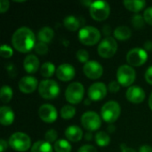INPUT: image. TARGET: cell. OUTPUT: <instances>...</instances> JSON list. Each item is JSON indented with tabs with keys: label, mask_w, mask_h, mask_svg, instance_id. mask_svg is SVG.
<instances>
[{
	"label": "cell",
	"mask_w": 152,
	"mask_h": 152,
	"mask_svg": "<svg viewBox=\"0 0 152 152\" xmlns=\"http://www.w3.org/2000/svg\"><path fill=\"white\" fill-rule=\"evenodd\" d=\"M12 45L20 53H28L36 45V36L29 28L20 27L12 34Z\"/></svg>",
	"instance_id": "obj_1"
},
{
	"label": "cell",
	"mask_w": 152,
	"mask_h": 152,
	"mask_svg": "<svg viewBox=\"0 0 152 152\" xmlns=\"http://www.w3.org/2000/svg\"><path fill=\"white\" fill-rule=\"evenodd\" d=\"M100 30L93 26H85L78 31V39L80 43L85 45H94L100 42L101 39Z\"/></svg>",
	"instance_id": "obj_2"
},
{
	"label": "cell",
	"mask_w": 152,
	"mask_h": 152,
	"mask_svg": "<svg viewBox=\"0 0 152 152\" xmlns=\"http://www.w3.org/2000/svg\"><path fill=\"white\" fill-rule=\"evenodd\" d=\"M61 88L59 84L53 79H45L39 83L38 93L45 100H53L60 94Z\"/></svg>",
	"instance_id": "obj_3"
},
{
	"label": "cell",
	"mask_w": 152,
	"mask_h": 152,
	"mask_svg": "<svg viewBox=\"0 0 152 152\" xmlns=\"http://www.w3.org/2000/svg\"><path fill=\"white\" fill-rule=\"evenodd\" d=\"M121 113V108L118 102L115 101L107 102L101 109V117L106 123L113 124L116 122Z\"/></svg>",
	"instance_id": "obj_4"
},
{
	"label": "cell",
	"mask_w": 152,
	"mask_h": 152,
	"mask_svg": "<svg viewBox=\"0 0 152 152\" xmlns=\"http://www.w3.org/2000/svg\"><path fill=\"white\" fill-rule=\"evenodd\" d=\"M10 147L18 152H25L29 150L31 146V140L29 136L21 132L12 134L8 141Z\"/></svg>",
	"instance_id": "obj_5"
},
{
	"label": "cell",
	"mask_w": 152,
	"mask_h": 152,
	"mask_svg": "<svg viewBox=\"0 0 152 152\" xmlns=\"http://www.w3.org/2000/svg\"><path fill=\"white\" fill-rule=\"evenodd\" d=\"M136 72L130 65H121L117 70V81L124 87H130L134 83Z\"/></svg>",
	"instance_id": "obj_6"
},
{
	"label": "cell",
	"mask_w": 152,
	"mask_h": 152,
	"mask_svg": "<svg viewBox=\"0 0 152 152\" xmlns=\"http://www.w3.org/2000/svg\"><path fill=\"white\" fill-rule=\"evenodd\" d=\"M91 17L96 21L105 20L110 13L109 3L105 1H94L89 7Z\"/></svg>",
	"instance_id": "obj_7"
},
{
	"label": "cell",
	"mask_w": 152,
	"mask_h": 152,
	"mask_svg": "<svg viewBox=\"0 0 152 152\" xmlns=\"http://www.w3.org/2000/svg\"><path fill=\"white\" fill-rule=\"evenodd\" d=\"M85 95L84 86L79 82H73L68 86L65 91V98L70 104H77L82 102Z\"/></svg>",
	"instance_id": "obj_8"
},
{
	"label": "cell",
	"mask_w": 152,
	"mask_h": 152,
	"mask_svg": "<svg viewBox=\"0 0 152 152\" xmlns=\"http://www.w3.org/2000/svg\"><path fill=\"white\" fill-rule=\"evenodd\" d=\"M118 51V43L112 37H106L102 39L97 48L98 54L104 59L112 58Z\"/></svg>",
	"instance_id": "obj_9"
},
{
	"label": "cell",
	"mask_w": 152,
	"mask_h": 152,
	"mask_svg": "<svg viewBox=\"0 0 152 152\" xmlns=\"http://www.w3.org/2000/svg\"><path fill=\"white\" fill-rule=\"evenodd\" d=\"M81 124L88 132H94L101 127L102 119L95 111H86L81 117Z\"/></svg>",
	"instance_id": "obj_10"
},
{
	"label": "cell",
	"mask_w": 152,
	"mask_h": 152,
	"mask_svg": "<svg viewBox=\"0 0 152 152\" xmlns=\"http://www.w3.org/2000/svg\"><path fill=\"white\" fill-rule=\"evenodd\" d=\"M148 60V53L140 47L131 49L126 53V61L132 67H140Z\"/></svg>",
	"instance_id": "obj_11"
},
{
	"label": "cell",
	"mask_w": 152,
	"mask_h": 152,
	"mask_svg": "<svg viewBox=\"0 0 152 152\" xmlns=\"http://www.w3.org/2000/svg\"><path fill=\"white\" fill-rule=\"evenodd\" d=\"M83 72L89 79L96 80L102 76L103 68L100 62L96 61H89L84 65Z\"/></svg>",
	"instance_id": "obj_12"
},
{
	"label": "cell",
	"mask_w": 152,
	"mask_h": 152,
	"mask_svg": "<svg viewBox=\"0 0 152 152\" xmlns=\"http://www.w3.org/2000/svg\"><path fill=\"white\" fill-rule=\"evenodd\" d=\"M88 98L92 102H99L103 100L107 95V86L102 82H96L90 86L88 89Z\"/></svg>",
	"instance_id": "obj_13"
},
{
	"label": "cell",
	"mask_w": 152,
	"mask_h": 152,
	"mask_svg": "<svg viewBox=\"0 0 152 152\" xmlns=\"http://www.w3.org/2000/svg\"><path fill=\"white\" fill-rule=\"evenodd\" d=\"M38 116L42 121L45 123H53L58 118V112L55 107L52 104H43L39 107L38 110Z\"/></svg>",
	"instance_id": "obj_14"
},
{
	"label": "cell",
	"mask_w": 152,
	"mask_h": 152,
	"mask_svg": "<svg viewBox=\"0 0 152 152\" xmlns=\"http://www.w3.org/2000/svg\"><path fill=\"white\" fill-rule=\"evenodd\" d=\"M38 86L39 84L37 79L32 76H25L22 78H20L18 83L20 91L25 94H32L36 91L37 88H38Z\"/></svg>",
	"instance_id": "obj_15"
},
{
	"label": "cell",
	"mask_w": 152,
	"mask_h": 152,
	"mask_svg": "<svg viewBox=\"0 0 152 152\" xmlns=\"http://www.w3.org/2000/svg\"><path fill=\"white\" fill-rule=\"evenodd\" d=\"M126 97L128 102L135 104L142 103L146 97L144 90L137 86H132L128 87V89L126 92Z\"/></svg>",
	"instance_id": "obj_16"
},
{
	"label": "cell",
	"mask_w": 152,
	"mask_h": 152,
	"mask_svg": "<svg viewBox=\"0 0 152 152\" xmlns=\"http://www.w3.org/2000/svg\"><path fill=\"white\" fill-rule=\"evenodd\" d=\"M76 75L75 68L69 63H62L56 69V77L59 80L63 82L70 81Z\"/></svg>",
	"instance_id": "obj_17"
},
{
	"label": "cell",
	"mask_w": 152,
	"mask_h": 152,
	"mask_svg": "<svg viewBox=\"0 0 152 152\" xmlns=\"http://www.w3.org/2000/svg\"><path fill=\"white\" fill-rule=\"evenodd\" d=\"M40 66V61L38 58L34 54H28L25 57L23 61V67L27 73L34 74L36 73Z\"/></svg>",
	"instance_id": "obj_18"
},
{
	"label": "cell",
	"mask_w": 152,
	"mask_h": 152,
	"mask_svg": "<svg viewBox=\"0 0 152 152\" xmlns=\"http://www.w3.org/2000/svg\"><path fill=\"white\" fill-rule=\"evenodd\" d=\"M65 137L69 142H79L83 138V131L82 129L77 126H69L66 128L65 132Z\"/></svg>",
	"instance_id": "obj_19"
},
{
	"label": "cell",
	"mask_w": 152,
	"mask_h": 152,
	"mask_svg": "<svg viewBox=\"0 0 152 152\" xmlns=\"http://www.w3.org/2000/svg\"><path fill=\"white\" fill-rule=\"evenodd\" d=\"M15 118L14 112L11 107L2 106L0 108V123L3 126H10Z\"/></svg>",
	"instance_id": "obj_20"
},
{
	"label": "cell",
	"mask_w": 152,
	"mask_h": 152,
	"mask_svg": "<svg viewBox=\"0 0 152 152\" xmlns=\"http://www.w3.org/2000/svg\"><path fill=\"white\" fill-rule=\"evenodd\" d=\"M54 37V31L51 27H43L37 33V39L39 42L49 44Z\"/></svg>",
	"instance_id": "obj_21"
},
{
	"label": "cell",
	"mask_w": 152,
	"mask_h": 152,
	"mask_svg": "<svg viewBox=\"0 0 152 152\" xmlns=\"http://www.w3.org/2000/svg\"><path fill=\"white\" fill-rule=\"evenodd\" d=\"M132 36V30L127 26H118L114 30V38L120 40V41H126L129 39Z\"/></svg>",
	"instance_id": "obj_22"
},
{
	"label": "cell",
	"mask_w": 152,
	"mask_h": 152,
	"mask_svg": "<svg viewBox=\"0 0 152 152\" xmlns=\"http://www.w3.org/2000/svg\"><path fill=\"white\" fill-rule=\"evenodd\" d=\"M124 5L133 12H139L145 7L146 2L144 0H126L124 1Z\"/></svg>",
	"instance_id": "obj_23"
},
{
	"label": "cell",
	"mask_w": 152,
	"mask_h": 152,
	"mask_svg": "<svg viewBox=\"0 0 152 152\" xmlns=\"http://www.w3.org/2000/svg\"><path fill=\"white\" fill-rule=\"evenodd\" d=\"M63 24H64V27L69 31H77L80 28L79 19H77V17L73 15L66 16L63 19Z\"/></svg>",
	"instance_id": "obj_24"
},
{
	"label": "cell",
	"mask_w": 152,
	"mask_h": 152,
	"mask_svg": "<svg viewBox=\"0 0 152 152\" xmlns=\"http://www.w3.org/2000/svg\"><path fill=\"white\" fill-rule=\"evenodd\" d=\"M53 146L51 145V143H49L46 141H37L36 142L32 147L30 152H53Z\"/></svg>",
	"instance_id": "obj_25"
},
{
	"label": "cell",
	"mask_w": 152,
	"mask_h": 152,
	"mask_svg": "<svg viewBox=\"0 0 152 152\" xmlns=\"http://www.w3.org/2000/svg\"><path fill=\"white\" fill-rule=\"evenodd\" d=\"M54 73H56V69L53 62L46 61L40 68V74L45 78L51 77Z\"/></svg>",
	"instance_id": "obj_26"
},
{
	"label": "cell",
	"mask_w": 152,
	"mask_h": 152,
	"mask_svg": "<svg viewBox=\"0 0 152 152\" xmlns=\"http://www.w3.org/2000/svg\"><path fill=\"white\" fill-rule=\"evenodd\" d=\"M94 140L96 144L100 147H106L110 143V137L104 131L98 132L94 136Z\"/></svg>",
	"instance_id": "obj_27"
},
{
	"label": "cell",
	"mask_w": 152,
	"mask_h": 152,
	"mask_svg": "<svg viewBox=\"0 0 152 152\" xmlns=\"http://www.w3.org/2000/svg\"><path fill=\"white\" fill-rule=\"evenodd\" d=\"M53 150L55 152H71L72 146L68 140L60 139L54 143Z\"/></svg>",
	"instance_id": "obj_28"
},
{
	"label": "cell",
	"mask_w": 152,
	"mask_h": 152,
	"mask_svg": "<svg viewBox=\"0 0 152 152\" xmlns=\"http://www.w3.org/2000/svg\"><path fill=\"white\" fill-rule=\"evenodd\" d=\"M12 95H13L12 89L9 86L4 85V86H3L1 87V90H0V98H1V102L3 103H8L12 100Z\"/></svg>",
	"instance_id": "obj_29"
},
{
	"label": "cell",
	"mask_w": 152,
	"mask_h": 152,
	"mask_svg": "<svg viewBox=\"0 0 152 152\" xmlns=\"http://www.w3.org/2000/svg\"><path fill=\"white\" fill-rule=\"evenodd\" d=\"M76 108L72 105H64L61 110V117L63 119H71L76 115Z\"/></svg>",
	"instance_id": "obj_30"
},
{
	"label": "cell",
	"mask_w": 152,
	"mask_h": 152,
	"mask_svg": "<svg viewBox=\"0 0 152 152\" xmlns=\"http://www.w3.org/2000/svg\"><path fill=\"white\" fill-rule=\"evenodd\" d=\"M131 22H132L133 27H134L135 29H142V28L144 27L145 23H146V22H145V20H144V18H143V16L141 15V14H139V13H136V14H134V15L132 17Z\"/></svg>",
	"instance_id": "obj_31"
},
{
	"label": "cell",
	"mask_w": 152,
	"mask_h": 152,
	"mask_svg": "<svg viewBox=\"0 0 152 152\" xmlns=\"http://www.w3.org/2000/svg\"><path fill=\"white\" fill-rule=\"evenodd\" d=\"M34 50L35 52L39 54V55H45L48 53V45L47 44L45 43H43V42H37L34 47Z\"/></svg>",
	"instance_id": "obj_32"
},
{
	"label": "cell",
	"mask_w": 152,
	"mask_h": 152,
	"mask_svg": "<svg viewBox=\"0 0 152 152\" xmlns=\"http://www.w3.org/2000/svg\"><path fill=\"white\" fill-rule=\"evenodd\" d=\"M76 57H77V59L80 61V62H82V63H86V62H88L89 61V53L86 51V50H85V49H80V50H78L77 52V53H76Z\"/></svg>",
	"instance_id": "obj_33"
},
{
	"label": "cell",
	"mask_w": 152,
	"mask_h": 152,
	"mask_svg": "<svg viewBox=\"0 0 152 152\" xmlns=\"http://www.w3.org/2000/svg\"><path fill=\"white\" fill-rule=\"evenodd\" d=\"M57 138H58V133L56 130L54 129H49L45 134V141L48 142L49 143L51 142H57Z\"/></svg>",
	"instance_id": "obj_34"
},
{
	"label": "cell",
	"mask_w": 152,
	"mask_h": 152,
	"mask_svg": "<svg viewBox=\"0 0 152 152\" xmlns=\"http://www.w3.org/2000/svg\"><path fill=\"white\" fill-rule=\"evenodd\" d=\"M0 54L3 58H10L13 54V50L7 45H2L0 47Z\"/></svg>",
	"instance_id": "obj_35"
},
{
	"label": "cell",
	"mask_w": 152,
	"mask_h": 152,
	"mask_svg": "<svg viewBox=\"0 0 152 152\" xmlns=\"http://www.w3.org/2000/svg\"><path fill=\"white\" fill-rule=\"evenodd\" d=\"M5 69L7 71V74L10 77L13 78L17 76V69H16V67L13 63H7L5 65Z\"/></svg>",
	"instance_id": "obj_36"
},
{
	"label": "cell",
	"mask_w": 152,
	"mask_h": 152,
	"mask_svg": "<svg viewBox=\"0 0 152 152\" xmlns=\"http://www.w3.org/2000/svg\"><path fill=\"white\" fill-rule=\"evenodd\" d=\"M143 18L145 20V22L152 26V6L148 7L144 12H143Z\"/></svg>",
	"instance_id": "obj_37"
},
{
	"label": "cell",
	"mask_w": 152,
	"mask_h": 152,
	"mask_svg": "<svg viewBox=\"0 0 152 152\" xmlns=\"http://www.w3.org/2000/svg\"><path fill=\"white\" fill-rule=\"evenodd\" d=\"M108 89L112 94H117L120 90V84L118 81H111L109 84Z\"/></svg>",
	"instance_id": "obj_38"
},
{
	"label": "cell",
	"mask_w": 152,
	"mask_h": 152,
	"mask_svg": "<svg viewBox=\"0 0 152 152\" xmlns=\"http://www.w3.org/2000/svg\"><path fill=\"white\" fill-rule=\"evenodd\" d=\"M77 152H97V150L94 146L90 145V144H86L81 146Z\"/></svg>",
	"instance_id": "obj_39"
},
{
	"label": "cell",
	"mask_w": 152,
	"mask_h": 152,
	"mask_svg": "<svg viewBox=\"0 0 152 152\" xmlns=\"http://www.w3.org/2000/svg\"><path fill=\"white\" fill-rule=\"evenodd\" d=\"M10 3L8 0H1L0 1V12L4 13L9 9Z\"/></svg>",
	"instance_id": "obj_40"
},
{
	"label": "cell",
	"mask_w": 152,
	"mask_h": 152,
	"mask_svg": "<svg viewBox=\"0 0 152 152\" xmlns=\"http://www.w3.org/2000/svg\"><path fill=\"white\" fill-rule=\"evenodd\" d=\"M144 77H145V80L147 81V83L152 86V66H150L147 69Z\"/></svg>",
	"instance_id": "obj_41"
},
{
	"label": "cell",
	"mask_w": 152,
	"mask_h": 152,
	"mask_svg": "<svg viewBox=\"0 0 152 152\" xmlns=\"http://www.w3.org/2000/svg\"><path fill=\"white\" fill-rule=\"evenodd\" d=\"M8 144L7 142L4 139H1L0 140V152H4L7 150V147H8Z\"/></svg>",
	"instance_id": "obj_42"
},
{
	"label": "cell",
	"mask_w": 152,
	"mask_h": 152,
	"mask_svg": "<svg viewBox=\"0 0 152 152\" xmlns=\"http://www.w3.org/2000/svg\"><path fill=\"white\" fill-rule=\"evenodd\" d=\"M102 30H103V34L106 37H110V35L111 34V27L110 25H104Z\"/></svg>",
	"instance_id": "obj_43"
},
{
	"label": "cell",
	"mask_w": 152,
	"mask_h": 152,
	"mask_svg": "<svg viewBox=\"0 0 152 152\" xmlns=\"http://www.w3.org/2000/svg\"><path fill=\"white\" fill-rule=\"evenodd\" d=\"M139 152H152V147L150 145H142L139 148Z\"/></svg>",
	"instance_id": "obj_44"
},
{
	"label": "cell",
	"mask_w": 152,
	"mask_h": 152,
	"mask_svg": "<svg viewBox=\"0 0 152 152\" xmlns=\"http://www.w3.org/2000/svg\"><path fill=\"white\" fill-rule=\"evenodd\" d=\"M143 47H144L143 49H144L146 52H151V51H152V41H150V40L146 41V42L144 43Z\"/></svg>",
	"instance_id": "obj_45"
},
{
	"label": "cell",
	"mask_w": 152,
	"mask_h": 152,
	"mask_svg": "<svg viewBox=\"0 0 152 152\" xmlns=\"http://www.w3.org/2000/svg\"><path fill=\"white\" fill-rule=\"evenodd\" d=\"M121 152H136L135 150H134L133 148H129L127 146H126L125 144H122L121 145Z\"/></svg>",
	"instance_id": "obj_46"
},
{
	"label": "cell",
	"mask_w": 152,
	"mask_h": 152,
	"mask_svg": "<svg viewBox=\"0 0 152 152\" xmlns=\"http://www.w3.org/2000/svg\"><path fill=\"white\" fill-rule=\"evenodd\" d=\"M85 139H86V140H87V141H91V140L93 139V135H92L91 132H88L87 134H86V135H85Z\"/></svg>",
	"instance_id": "obj_47"
},
{
	"label": "cell",
	"mask_w": 152,
	"mask_h": 152,
	"mask_svg": "<svg viewBox=\"0 0 152 152\" xmlns=\"http://www.w3.org/2000/svg\"><path fill=\"white\" fill-rule=\"evenodd\" d=\"M108 131L110 132V133H113L114 131H115V126L112 125V124H110V126H109V128H108Z\"/></svg>",
	"instance_id": "obj_48"
},
{
	"label": "cell",
	"mask_w": 152,
	"mask_h": 152,
	"mask_svg": "<svg viewBox=\"0 0 152 152\" xmlns=\"http://www.w3.org/2000/svg\"><path fill=\"white\" fill-rule=\"evenodd\" d=\"M149 106H150L151 110H152V93L151 94V95H150V99H149Z\"/></svg>",
	"instance_id": "obj_49"
},
{
	"label": "cell",
	"mask_w": 152,
	"mask_h": 152,
	"mask_svg": "<svg viewBox=\"0 0 152 152\" xmlns=\"http://www.w3.org/2000/svg\"><path fill=\"white\" fill-rule=\"evenodd\" d=\"M91 102H92V101L88 98V99H86V100L85 101V104H86V105H90Z\"/></svg>",
	"instance_id": "obj_50"
}]
</instances>
